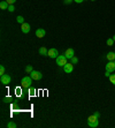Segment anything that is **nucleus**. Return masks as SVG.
I'll use <instances>...</instances> for the list:
<instances>
[{
	"label": "nucleus",
	"instance_id": "1",
	"mask_svg": "<svg viewBox=\"0 0 115 128\" xmlns=\"http://www.w3.org/2000/svg\"><path fill=\"white\" fill-rule=\"evenodd\" d=\"M32 84V77L31 76H24V77L21 80V87L22 89L26 90V89H29Z\"/></svg>",
	"mask_w": 115,
	"mask_h": 128
},
{
	"label": "nucleus",
	"instance_id": "2",
	"mask_svg": "<svg viewBox=\"0 0 115 128\" xmlns=\"http://www.w3.org/2000/svg\"><path fill=\"white\" fill-rule=\"evenodd\" d=\"M88 125L91 128H97L99 126V118H97L94 114H91L88 118Z\"/></svg>",
	"mask_w": 115,
	"mask_h": 128
},
{
	"label": "nucleus",
	"instance_id": "3",
	"mask_svg": "<svg viewBox=\"0 0 115 128\" xmlns=\"http://www.w3.org/2000/svg\"><path fill=\"white\" fill-rule=\"evenodd\" d=\"M67 57L65 55V54H61V55H58V58L55 59V61H56V65L58 66H60V67H63L65 65L67 64Z\"/></svg>",
	"mask_w": 115,
	"mask_h": 128
},
{
	"label": "nucleus",
	"instance_id": "4",
	"mask_svg": "<svg viewBox=\"0 0 115 128\" xmlns=\"http://www.w3.org/2000/svg\"><path fill=\"white\" fill-rule=\"evenodd\" d=\"M30 76H31L32 80H35V81H39V80H42V77H43V74H42L39 71H35V69H33V71L30 73Z\"/></svg>",
	"mask_w": 115,
	"mask_h": 128
},
{
	"label": "nucleus",
	"instance_id": "5",
	"mask_svg": "<svg viewBox=\"0 0 115 128\" xmlns=\"http://www.w3.org/2000/svg\"><path fill=\"white\" fill-rule=\"evenodd\" d=\"M0 82H1L3 85L9 84L10 82H12V77H10V75H8V74L1 75V77H0Z\"/></svg>",
	"mask_w": 115,
	"mask_h": 128
},
{
	"label": "nucleus",
	"instance_id": "6",
	"mask_svg": "<svg viewBox=\"0 0 115 128\" xmlns=\"http://www.w3.org/2000/svg\"><path fill=\"white\" fill-rule=\"evenodd\" d=\"M74 71V64L71 62H67L65 66H63V72L66 73V74H71V72Z\"/></svg>",
	"mask_w": 115,
	"mask_h": 128
},
{
	"label": "nucleus",
	"instance_id": "7",
	"mask_svg": "<svg viewBox=\"0 0 115 128\" xmlns=\"http://www.w3.org/2000/svg\"><path fill=\"white\" fill-rule=\"evenodd\" d=\"M58 55H59V52H58L56 49H49L48 50V54H47V57L52 58V59H56Z\"/></svg>",
	"mask_w": 115,
	"mask_h": 128
},
{
	"label": "nucleus",
	"instance_id": "8",
	"mask_svg": "<svg viewBox=\"0 0 115 128\" xmlns=\"http://www.w3.org/2000/svg\"><path fill=\"white\" fill-rule=\"evenodd\" d=\"M30 29H31V27H30L29 23L24 22L23 24H21V30H22L23 34H29V32H30Z\"/></svg>",
	"mask_w": 115,
	"mask_h": 128
},
{
	"label": "nucleus",
	"instance_id": "9",
	"mask_svg": "<svg viewBox=\"0 0 115 128\" xmlns=\"http://www.w3.org/2000/svg\"><path fill=\"white\" fill-rule=\"evenodd\" d=\"M65 55L67 57V59H71V58L75 55V51H74V49H71V47L67 49L66 52H65Z\"/></svg>",
	"mask_w": 115,
	"mask_h": 128
},
{
	"label": "nucleus",
	"instance_id": "10",
	"mask_svg": "<svg viewBox=\"0 0 115 128\" xmlns=\"http://www.w3.org/2000/svg\"><path fill=\"white\" fill-rule=\"evenodd\" d=\"M106 71L111 72V73H113V72L115 71V62L114 61H108V62H107V65H106Z\"/></svg>",
	"mask_w": 115,
	"mask_h": 128
},
{
	"label": "nucleus",
	"instance_id": "11",
	"mask_svg": "<svg viewBox=\"0 0 115 128\" xmlns=\"http://www.w3.org/2000/svg\"><path fill=\"white\" fill-rule=\"evenodd\" d=\"M45 35H46V31L44 30V29H42V28H39V29H37L36 30V37L43 38Z\"/></svg>",
	"mask_w": 115,
	"mask_h": 128
},
{
	"label": "nucleus",
	"instance_id": "12",
	"mask_svg": "<svg viewBox=\"0 0 115 128\" xmlns=\"http://www.w3.org/2000/svg\"><path fill=\"white\" fill-rule=\"evenodd\" d=\"M106 58L108 61H114L115 60V52H108L106 54Z\"/></svg>",
	"mask_w": 115,
	"mask_h": 128
},
{
	"label": "nucleus",
	"instance_id": "13",
	"mask_svg": "<svg viewBox=\"0 0 115 128\" xmlns=\"http://www.w3.org/2000/svg\"><path fill=\"white\" fill-rule=\"evenodd\" d=\"M39 54H40V55H44V57H46V55L48 54V50H47L45 46L40 47V49H39Z\"/></svg>",
	"mask_w": 115,
	"mask_h": 128
},
{
	"label": "nucleus",
	"instance_id": "14",
	"mask_svg": "<svg viewBox=\"0 0 115 128\" xmlns=\"http://www.w3.org/2000/svg\"><path fill=\"white\" fill-rule=\"evenodd\" d=\"M8 7H9V5H8V2H7L6 0H3V1H1V2H0V8H1V9H8Z\"/></svg>",
	"mask_w": 115,
	"mask_h": 128
},
{
	"label": "nucleus",
	"instance_id": "15",
	"mask_svg": "<svg viewBox=\"0 0 115 128\" xmlns=\"http://www.w3.org/2000/svg\"><path fill=\"white\" fill-rule=\"evenodd\" d=\"M33 71V68H32V66L31 65H28V66H25V73H31V72Z\"/></svg>",
	"mask_w": 115,
	"mask_h": 128
},
{
	"label": "nucleus",
	"instance_id": "16",
	"mask_svg": "<svg viewBox=\"0 0 115 128\" xmlns=\"http://www.w3.org/2000/svg\"><path fill=\"white\" fill-rule=\"evenodd\" d=\"M7 128H16V124L13 121H9L7 124Z\"/></svg>",
	"mask_w": 115,
	"mask_h": 128
},
{
	"label": "nucleus",
	"instance_id": "17",
	"mask_svg": "<svg viewBox=\"0 0 115 128\" xmlns=\"http://www.w3.org/2000/svg\"><path fill=\"white\" fill-rule=\"evenodd\" d=\"M114 43H115V42H114V39H113V38H108V39L106 41V44H107L108 46H112Z\"/></svg>",
	"mask_w": 115,
	"mask_h": 128
},
{
	"label": "nucleus",
	"instance_id": "18",
	"mask_svg": "<svg viewBox=\"0 0 115 128\" xmlns=\"http://www.w3.org/2000/svg\"><path fill=\"white\" fill-rule=\"evenodd\" d=\"M16 21H17V22H19L20 24H23V23H24V19H23V16H21V15L16 17Z\"/></svg>",
	"mask_w": 115,
	"mask_h": 128
},
{
	"label": "nucleus",
	"instance_id": "19",
	"mask_svg": "<svg viewBox=\"0 0 115 128\" xmlns=\"http://www.w3.org/2000/svg\"><path fill=\"white\" fill-rule=\"evenodd\" d=\"M109 81H111L112 84L115 85V74H111V76H109Z\"/></svg>",
	"mask_w": 115,
	"mask_h": 128
},
{
	"label": "nucleus",
	"instance_id": "20",
	"mask_svg": "<svg viewBox=\"0 0 115 128\" xmlns=\"http://www.w3.org/2000/svg\"><path fill=\"white\" fill-rule=\"evenodd\" d=\"M29 92H30V96H33V95L36 94V89L35 88H29Z\"/></svg>",
	"mask_w": 115,
	"mask_h": 128
},
{
	"label": "nucleus",
	"instance_id": "21",
	"mask_svg": "<svg viewBox=\"0 0 115 128\" xmlns=\"http://www.w3.org/2000/svg\"><path fill=\"white\" fill-rule=\"evenodd\" d=\"M70 61H71V64L76 65V64H77V62H78V59H77V58H76L75 55H74V57H72L71 59H70Z\"/></svg>",
	"mask_w": 115,
	"mask_h": 128
},
{
	"label": "nucleus",
	"instance_id": "22",
	"mask_svg": "<svg viewBox=\"0 0 115 128\" xmlns=\"http://www.w3.org/2000/svg\"><path fill=\"white\" fill-rule=\"evenodd\" d=\"M3 74H6V73H5V66H3V65H1V66H0V76H1V75H3Z\"/></svg>",
	"mask_w": 115,
	"mask_h": 128
},
{
	"label": "nucleus",
	"instance_id": "23",
	"mask_svg": "<svg viewBox=\"0 0 115 128\" xmlns=\"http://www.w3.org/2000/svg\"><path fill=\"white\" fill-rule=\"evenodd\" d=\"M8 12H10V13H13L14 10H15V7H14V5H9V7H8Z\"/></svg>",
	"mask_w": 115,
	"mask_h": 128
},
{
	"label": "nucleus",
	"instance_id": "24",
	"mask_svg": "<svg viewBox=\"0 0 115 128\" xmlns=\"http://www.w3.org/2000/svg\"><path fill=\"white\" fill-rule=\"evenodd\" d=\"M10 101H12V98H10V97H5L2 99L3 103H10Z\"/></svg>",
	"mask_w": 115,
	"mask_h": 128
},
{
	"label": "nucleus",
	"instance_id": "25",
	"mask_svg": "<svg viewBox=\"0 0 115 128\" xmlns=\"http://www.w3.org/2000/svg\"><path fill=\"white\" fill-rule=\"evenodd\" d=\"M7 2H8V5H14V3L16 2V0H6Z\"/></svg>",
	"mask_w": 115,
	"mask_h": 128
},
{
	"label": "nucleus",
	"instance_id": "26",
	"mask_svg": "<svg viewBox=\"0 0 115 128\" xmlns=\"http://www.w3.org/2000/svg\"><path fill=\"white\" fill-rule=\"evenodd\" d=\"M74 0H63V2L66 3V5H69V3H71Z\"/></svg>",
	"mask_w": 115,
	"mask_h": 128
},
{
	"label": "nucleus",
	"instance_id": "27",
	"mask_svg": "<svg viewBox=\"0 0 115 128\" xmlns=\"http://www.w3.org/2000/svg\"><path fill=\"white\" fill-rule=\"evenodd\" d=\"M105 76H106V77H109V76H111V72L106 71V73H105Z\"/></svg>",
	"mask_w": 115,
	"mask_h": 128
},
{
	"label": "nucleus",
	"instance_id": "28",
	"mask_svg": "<svg viewBox=\"0 0 115 128\" xmlns=\"http://www.w3.org/2000/svg\"><path fill=\"white\" fill-rule=\"evenodd\" d=\"M93 114H94V115H95V117H97V118H100V113H99V112H98V111H95V112H94V113H93Z\"/></svg>",
	"mask_w": 115,
	"mask_h": 128
},
{
	"label": "nucleus",
	"instance_id": "29",
	"mask_svg": "<svg viewBox=\"0 0 115 128\" xmlns=\"http://www.w3.org/2000/svg\"><path fill=\"white\" fill-rule=\"evenodd\" d=\"M74 1H75V2H77V3H82L84 0H74Z\"/></svg>",
	"mask_w": 115,
	"mask_h": 128
},
{
	"label": "nucleus",
	"instance_id": "30",
	"mask_svg": "<svg viewBox=\"0 0 115 128\" xmlns=\"http://www.w3.org/2000/svg\"><path fill=\"white\" fill-rule=\"evenodd\" d=\"M113 39H114V42H115V35H114V36H113Z\"/></svg>",
	"mask_w": 115,
	"mask_h": 128
},
{
	"label": "nucleus",
	"instance_id": "31",
	"mask_svg": "<svg viewBox=\"0 0 115 128\" xmlns=\"http://www.w3.org/2000/svg\"><path fill=\"white\" fill-rule=\"evenodd\" d=\"M90 1H95V0H90Z\"/></svg>",
	"mask_w": 115,
	"mask_h": 128
},
{
	"label": "nucleus",
	"instance_id": "32",
	"mask_svg": "<svg viewBox=\"0 0 115 128\" xmlns=\"http://www.w3.org/2000/svg\"><path fill=\"white\" fill-rule=\"evenodd\" d=\"M114 62H115V60H114Z\"/></svg>",
	"mask_w": 115,
	"mask_h": 128
}]
</instances>
